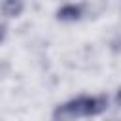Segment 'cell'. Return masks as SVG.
<instances>
[{"label": "cell", "mask_w": 121, "mask_h": 121, "mask_svg": "<svg viewBox=\"0 0 121 121\" xmlns=\"http://www.w3.org/2000/svg\"><path fill=\"white\" fill-rule=\"evenodd\" d=\"M53 121H78L83 117V108H81V96L70 98L62 104H59L53 110Z\"/></svg>", "instance_id": "cell-1"}, {"label": "cell", "mask_w": 121, "mask_h": 121, "mask_svg": "<svg viewBox=\"0 0 121 121\" xmlns=\"http://www.w3.org/2000/svg\"><path fill=\"white\" fill-rule=\"evenodd\" d=\"M81 108H83V117H93L100 115L108 108V96L106 95H81Z\"/></svg>", "instance_id": "cell-2"}, {"label": "cell", "mask_w": 121, "mask_h": 121, "mask_svg": "<svg viewBox=\"0 0 121 121\" xmlns=\"http://www.w3.org/2000/svg\"><path fill=\"white\" fill-rule=\"evenodd\" d=\"M55 17L59 21H62V23H76V21H79L83 17V6L81 4H72V2L70 4H62L57 9Z\"/></svg>", "instance_id": "cell-3"}, {"label": "cell", "mask_w": 121, "mask_h": 121, "mask_svg": "<svg viewBox=\"0 0 121 121\" xmlns=\"http://www.w3.org/2000/svg\"><path fill=\"white\" fill-rule=\"evenodd\" d=\"M25 11V0H2L0 2V13L8 19L19 17Z\"/></svg>", "instance_id": "cell-4"}, {"label": "cell", "mask_w": 121, "mask_h": 121, "mask_svg": "<svg viewBox=\"0 0 121 121\" xmlns=\"http://www.w3.org/2000/svg\"><path fill=\"white\" fill-rule=\"evenodd\" d=\"M112 51L113 53H121V38H117V40L112 42Z\"/></svg>", "instance_id": "cell-5"}, {"label": "cell", "mask_w": 121, "mask_h": 121, "mask_svg": "<svg viewBox=\"0 0 121 121\" xmlns=\"http://www.w3.org/2000/svg\"><path fill=\"white\" fill-rule=\"evenodd\" d=\"M6 36H8V28H6V25H0V43L6 40Z\"/></svg>", "instance_id": "cell-6"}, {"label": "cell", "mask_w": 121, "mask_h": 121, "mask_svg": "<svg viewBox=\"0 0 121 121\" xmlns=\"http://www.w3.org/2000/svg\"><path fill=\"white\" fill-rule=\"evenodd\" d=\"M115 102L121 106V89H119V91H117V95H115Z\"/></svg>", "instance_id": "cell-7"}]
</instances>
